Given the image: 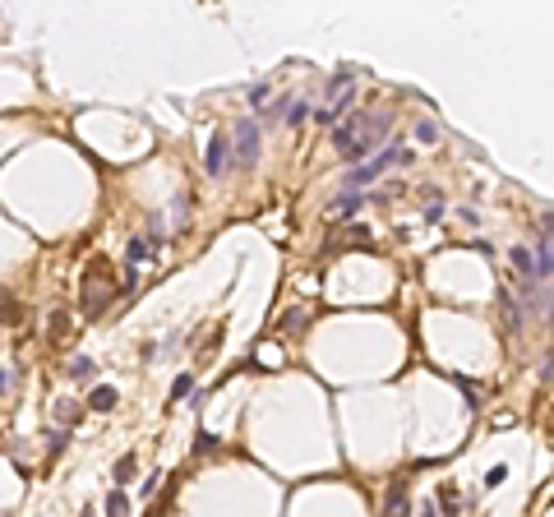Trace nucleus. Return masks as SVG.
I'll use <instances>...</instances> for the list:
<instances>
[{"label": "nucleus", "mask_w": 554, "mask_h": 517, "mask_svg": "<svg viewBox=\"0 0 554 517\" xmlns=\"http://www.w3.org/2000/svg\"><path fill=\"white\" fill-rule=\"evenodd\" d=\"M351 88H356V74H351V70H338V74L328 79V97H333V102H338L342 92H351Z\"/></svg>", "instance_id": "0eeeda50"}, {"label": "nucleus", "mask_w": 554, "mask_h": 517, "mask_svg": "<svg viewBox=\"0 0 554 517\" xmlns=\"http://www.w3.org/2000/svg\"><path fill=\"white\" fill-rule=\"evenodd\" d=\"M130 513V494H125V489H111L107 494V517H125Z\"/></svg>", "instance_id": "9d476101"}, {"label": "nucleus", "mask_w": 554, "mask_h": 517, "mask_svg": "<svg viewBox=\"0 0 554 517\" xmlns=\"http://www.w3.org/2000/svg\"><path fill=\"white\" fill-rule=\"evenodd\" d=\"M134 467H138V462H134V453H125L121 462H116V467H111V476H116V485H125V480H130V476H134Z\"/></svg>", "instance_id": "9b49d317"}, {"label": "nucleus", "mask_w": 554, "mask_h": 517, "mask_svg": "<svg viewBox=\"0 0 554 517\" xmlns=\"http://www.w3.org/2000/svg\"><path fill=\"white\" fill-rule=\"evenodd\" d=\"M189 393H194V374H181L171 383V397H189Z\"/></svg>", "instance_id": "dca6fc26"}, {"label": "nucleus", "mask_w": 554, "mask_h": 517, "mask_svg": "<svg viewBox=\"0 0 554 517\" xmlns=\"http://www.w3.org/2000/svg\"><path fill=\"white\" fill-rule=\"evenodd\" d=\"M398 152H402V148H384V152H379V157H374V162H360V167H351V176H347V190H356V185L374 181L379 171H388V167H393V162H398Z\"/></svg>", "instance_id": "f03ea898"}, {"label": "nucleus", "mask_w": 554, "mask_h": 517, "mask_svg": "<svg viewBox=\"0 0 554 517\" xmlns=\"http://www.w3.org/2000/svg\"><path fill=\"white\" fill-rule=\"evenodd\" d=\"M416 134L425 139V143H434V139H439V125H434V121H420V125H416Z\"/></svg>", "instance_id": "a211bd4d"}, {"label": "nucleus", "mask_w": 554, "mask_h": 517, "mask_svg": "<svg viewBox=\"0 0 554 517\" xmlns=\"http://www.w3.org/2000/svg\"><path fill=\"white\" fill-rule=\"evenodd\" d=\"M143 258H153V250H148V241H143V236H134V241H130V250H125V268H134V263H143Z\"/></svg>", "instance_id": "6e6552de"}, {"label": "nucleus", "mask_w": 554, "mask_h": 517, "mask_svg": "<svg viewBox=\"0 0 554 517\" xmlns=\"http://www.w3.org/2000/svg\"><path fill=\"white\" fill-rule=\"evenodd\" d=\"M194 448H199V453H213V448H217V434H203V429H199V439H194Z\"/></svg>", "instance_id": "6ab92c4d"}, {"label": "nucleus", "mask_w": 554, "mask_h": 517, "mask_svg": "<svg viewBox=\"0 0 554 517\" xmlns=\"http://www.w3.org/2000/svg\"><path fill=\"white\" fill-rule=\"evenodd\" d=\"M513 263H517V273H522V277H531V282H536V268H531V250H522V245H517V250H513Z\"/></svg>", "instance_id": "ddd939ff"}, {"label": "nucleus", "mask_w": 554, "mask_h": 517, "mask_svg": "<svg viewBox=\"0 0 554 517\" xmlns=\"http://www.w3.org/2000/svg\"><path fill=\"white\" fill-rule=\"evenodd\" d=\"M268 97H273V83H254V88H249V102H254V107H263Z\"/></svg>", "instance_id": "f3484780"}, {"label": "nucleus", "mask_w": 554, "mask_h": 517, "mask_svg": "<svg viewBox=\"0 0 554 517\" xmlns=\"http://www.w3.org/2000/svg\"><path fill=\"white\" fill-rule=\"evenodd\" d=\"M360 203H365V194H342V199H333V217H351V213H360Z\"/></svg>", "instance_id": "1a4fd4ad"}, {"label": "nucleus", "mask_w": 554, "mask_h": 517, "mask_svg": "<svg viewBox=\"0 0 554 517\" xmlns=\"http://www.w3.org/2000/svg\"><path fill=\"white\" fill-rule=\"evenodd\" d=\"M61 420H65V425H74V420H79V407H70V402H61Z\"/></svg>", "instance_id": "4be33fe9"}, {"label": "nucleus", "mask_w": 554, "mask_h": 517, "mask_svg": "<svg viewBox=\"0 0 554 517\" xmlns=\"http://www.w3.org/2000/svg\"><path fill=\"white\" fill-rule=\"evenodd\" d=\"M522 305L526 314H550V287H540V282H531V277H522Z\"/></svg>", "instance_id": "20e7f679"}, {"label": "nucleus", "mask_w": 554, "mask_h": 517, "mask_svg": "<svg viewBox=\"0 0 554 517\" xmlns=\"http://www.w3.org/2000/svg\"><path fill=\"white\" fill-rule=\"evenodd\" d=\"M0 319H5V323H14V319H23V305H19V310H14V305H0Z\"/></svg>", "instance_id": "aec40b11"}, {"label": "nucleus", "mask_w": 554, "mask_h": 517, "mask_svg": "<svg viewBox=\"0 0 554 517\" xmlns=\"http://www.w3.org/2000/svg\"><path fill=\"white\" fill-rule=\"evenodd\" d=\"M0 393H5V369H0Z\"/></svg>", "instance_id": "b1692460"}, {"label": "nucleus", "mask_w": 554, "mask_h": 517, "mask_svg": "<svg viewBox=\"0 0 554 517\" xmlns=\"http://www.w3.org/2000/svg\"><path fill=\"white\" fill-rule=\"evenodd\" d=\"M116 402H121V393H116L111 383H97V388H92V397H88L92 411H116Z\"/></svg>", "instance_id": "423d86ee"}, {"label": "nucleus", "mask_w": 554, "mask_h": 517, "mask_svg": "<svg viewBox=\"0 0 554 517\" xmlns=\"http://www.w3.org/2000/svg\"><path fill=\"white\" fill-rule=\"evenodd\" d=\"M92 374H97V365H92L88 356H74V365H70V379L83 383V379H92Z\"/></svg>", "instance_id": "f8f14e48"}, {"label": "nucleus", "mask_w": 554, "mask_h": 517, "mask_svg": "<svg viewBox=\"0 0 554 517\" xmlns=\"http://www.w3.org/2000/svg\"><path fill=\"white\" fill-rule=\"evenodd\" d=\"M360 139V116H351V121H338V130H333V143H338V152H347Z\"/></svg>", "instance_id": "39448f33"}, {"label": "nucleus", "mask_w": 554, "mask_h": 517, "mask_svg": "<svg viewBox=\"0 0 554 517\" xmlns=\"http://www.w3.org/2000/svg\"><path fill=\"white\" fill-rule=\"evenodd\" d=\"M227 167H231V143H227V134H213L208 139V152H203V171H208V176H222Z\"/></svg>", "instance_id": "7ed1b4c3"}, {"label": "nucleus", "mask_w": 554, "mask_h": 517, "mask_svg": "<svg viewBox=\"0 0 554 517\" xmlns=\"http://www.w3.org/2000/svg\"><path fill=\"white\" fill-rule=\"evenodd\" d=\"M504 480H508V472H504V467H494V472L485 476V485H504Z\"/></svg>", "instance_id": "5701e85b"}, {"label": "nucleus", "mask_w": 554, "mask_h": 517, "mask_svg": "<svg viewBox=\"0 0 554 517\" xmlns=\"http://www.w3.org/2000/svg\"><path fill=\"white\" fill-rule=\"evenodd\" d=\"M309 121V102H291L287 107V125H305Z\"/></svg>", "instance_id": "4468645a"}, {"label": "nucleus", "mask_w": 554, "mask_h": 517, "mask_svg": "<svg viewBox=\"0 0 554 517\" xmlns=\"http://www.w3.org/2000/svg\"><path fill=\"white\" fill-rule=\"evenodd\" d=\"M407 508V485H393L388 489V513H402Z\"/></svg>", "instance_id": "2eb2a0df"}, {"label": "nucleus", "mask_w": 554, "mask_h": 517, "mask_svg": "<svg viewBox=\"0 0 554 517\" xmlns=\"http://www.w3.org/2000/svg\"><path fill=\"white\" fill-rule=\"evenodd\" d=\"M231 162H236V167H254V162H259V121H254V116H240V125H236Z\"/></svg>", "instance_id": "f257e3e1"}, {"label": "nucleus", "mask_w": 554, "mask_h": 517, "mask_svg": "<svg viewBox=\"0 0 554 517\" xmlns=\"http://www.w3.org/2000/svg\"><path fill=\"white\" fill-rule=\"evenodd\" d=\"M300 328H305V314H300V310H296V314H287V333H300Z\"/></svg>", "instance_id": "412c9836"}]
</instances>
